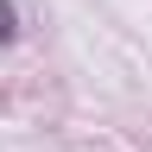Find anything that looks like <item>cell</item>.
Here are the masks:
<instances>
[{
  "label": "cell",
  "instance_id": "obj_1",
  "mask_svg": "<svg viewBox=\"0 0 152 152\" xmlns=\"http://www.w3.org/2000/svg\"><path fill=\"white\" fill-rule=\"evenodd\" d=\"M13 38H19V7L0 0V45H13Z\"/></svg>",
  "mask_w": 152,
  "mask_h": 152
}]
</instances>
